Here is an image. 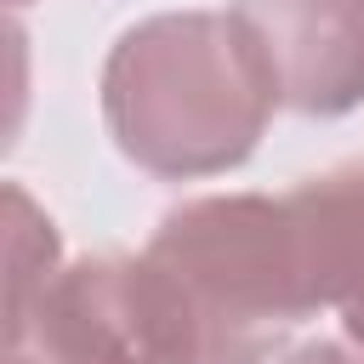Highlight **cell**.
<instances>
[{"instance_id": "cell-4", "label": "cell", "mask_w": 364, "mask_h": 364, "mask_svg": "<svg viewBox=\"0 0 364 364\" xmlns=\"http://www.w3.org/2000/svg\"><path fill=\"white\" fill-rule=\"evenodd\" d=\"M279 108L341 119L364 102V0H228Z\"/></svg>"}, {"instance_id": "cell-9", "label": "cell", "mask_w": 364, "mask_h": 364, "mask_svg": "<svg viewBox=\"0 0 364 364\" xmlns=\"http://www.w3.org/2000/svg\"><path fill=\"white\" fill-rule=\"evenodd\" d=\"M6 6H28V0H6Z\"/></svg>"}, {"instance_id": "cell-6", "label": "cell", "mask_w": 364, "mask_h": 364, "mask_svg": "<svg viewBox=\"0 0 364 364\" xmlns=\"http://www.w3.org/2000/svg\"><path fill=\"white\" fill-rule=\"evenodd\" d=\"M6 262H11L6 347H17V341H23V324H28V307L40 301V290L51 284V273L63 267V262H57V228H51V216H46L17 182H6Z\"/></svg>"}, {"instance_id": "cell-3", "label": "cell", "mask_w": 364, "mask_h": 364, "mask_svg": "<svg viewBox=\"0 0 364 364\" xmlns=\"http://www.w3.org/2000/svg\"><path fill=\"white\" fill-rule=\"evenodd\" d=\"M23 341L40 364H199L193 313L148 250L63 262L28 307Z\"/></svg>"}, {"instance_id": "cell-5", "label": "cell", "mask_w": 364, "mask_h": 364, "mask_svg": "<svg viewBox=\"0 0 364 364\" xmlns=\"http://www.w3.org/2000/svg\"><path fill=\"white\" fill-rule=\"evenodd\" d=\"M307 284L318 307L341 313V330L364 341V159H341L290 193Z\"/></svg>"}, {"instance_id": "cell-7", "label": "cell", "mask_w": 364, "mask_h": 364, "mask_svg": "<svg viewBox=\"0 0 364 364\" xmlns=\"http://www.w3.org/2000/svg\"><path fill=\"white\" fill-rule=\"evenodd\" d=\"M279 364H364V341H353V336H307Z\"/></svg>"}, {"instance_id": "cell-1", "label": "cell", "mask_w": 364, "mask_h": 364, "mask_svg": "<svg viewBox=\"0 0 364 364\" xmlns=\"http://www.w3.org/2000/svg\"><path fill=\"white\" fill-rule=\"evenodd\" d=\"M97 91L114 148L159 182H199L245 165L279 108L239 17L199 6L131 23L108 46Z\"/></svg>"}, {"instance_id": "cell-8", "label": "cell", "mask_w": 364, "mask_h": 364, "mask_svg": "<svg viewBox=\"0 0 364 364\" xmlns=\"http://www.w3.org/2000/svg\"><path fill=\"white\" fill-rule=\"evenodd\" d=\"M6 364H40V358H28L23 347H11V358H6Z\"/></svg>"}, {"instance_id": "cell-2", "label": "cell", "mask_w": 364, "mask_h": 364, "mask_svg": "<svg viewBox=\"0 0 364 364\" xmlns=\"http://www.w3.org/2000/svg\"><path fill=\"white\" fill-rule=\"evenodd\" d=\"M148 256L193 313L199 364H267L290 330L318 313L284 193L182 199L159 216Z\"/></svg>"}]
</instances>
